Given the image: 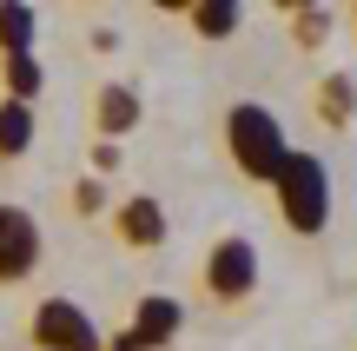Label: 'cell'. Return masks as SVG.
I'll return each mask as SVG.
<instances>
[{"label": "cell", "mask_w": 357, "mask_h": 351, "mask_svg": "<svg viewBox=\"0 0 357 351\" xmlns=\"http://www.w3.org/2000/svg\"><path fill=\"white\" fill-rule=\"evenodd\" d=\"M225 153H231V166H238L245 179H265V186H278L284 159H291V140H284L278 113H265V106L238 100V106L225 113Z\"/></svg>", "instance_id": "obj_1"}, {"label": "cell", "mask_w": 357, "mask_h": 351, "mask_svg": "<svg viewBox=\"0 0 357 351\" xmlns=\"http://www.w3.org/2000/svg\"><path fill=\"white\" fill-rule=\"evenodd\" d=\"M278 219L291 225V232H324V219H331V179H324V166L311 153H291L278 172Z\"/></svg>", "instance_id": "obj_2"}, {"label": "cell", "mask_w": 357, "mask_h": 351, "mask_svg": "<svg viewBox=\"0 0 357 351\" xmlns=\"http://www.w3.org/2000/svg\"><path fill=\"white\" fill-rule=\"evenodd\" d=\"M33 345H40V351H106L100 325H93L73 299H47V305L33 312Z\"/></svg>", "instance_id": "obj_3"}, {"label": "cell", "mask_w": 357, "mask_h": 351, "mask_svg": "<svg viewBox=\"0 0 357 351\" xmlns=\"http://www.w3.org/2000/svg\"><path fill=\"white\" fill-rule=\"evenodd\" d=\"M252 285H258V246L238 232L218 239L212 259H205V292L212 299H252Z\"/></svg>", "instance_id": "obj_4"}, {"label": "cell", "mask_w": 357, "mask_h": 351, "mask_svg": "<svg viewBox=\"0 0 357 351\" xmlns=\"http://www.w3.org/2000/svg\"><path fill=\"white\" fill-rule=\"evenodd\" d=\"M40 219L26 206H0V285H20L26 272L40 265Z\"/></svg>", "instance_id": "obj_5"}, {"label": "cell", "mask_w": 357, "mask_h": 351, "mask_svg": "<svg viewBox=\"0 0 357 351\" xmlns=\"http://www.w3.org/2000/svg\"><path fill=\"white\" fill-rule=\"evenodd\" d=\"M113 225H119V239H126V246H139V252L166 246V206H159L153 193H132L126 206L113 212Z\"/></svg>", "instance_id": "obj_6"}, {"label": "cell", "mask_w": 357, "mask_h": 351, "mask_svg": "<svg viewBox=\"0 0 357 351\" xmlns=\"http://www.w3.org/2000/svg\"><path fill=\"white\" fill-rule=\"evenodd\" d=\"M178 325H185V312H178V299H166V292H153V299H139V312H132V338H139L146 351H159V345H172L178 338Z\"/></svg>", "instance_id": "obj_7"}, {"label": "cell", "mask_w": 357, "mask_h": 351, "mask_svg": "<svg viewBox=\"0 0 357 351\" xmlns=\"http://www.w3.org/2000/svg\"><path fill=\"white\" fill-rule=\"evenodd\" d=\"M185 13H192V33H199V40H231L238 20H245L238 0H192Z\"/></svg>", "instance_id": "obj_8"}, {"label": "cell", "mask_w": 357, "mask_h": 351, "mask_svg": "<svg viewBox=\"0 0 357 351\" xmlns=\"http://www.w3.org/2000/svg\"><path fill=\"white\" fill-rule=\"evenodd\" d=\"M33 33H40V13L20 7V0H0V53H33Z\"/></svg>", "instance_id": "obj_9"}, {"label": "cell", "mask_w": 357, "mask_h": 351, "mask_svg": "<svg viewBox=\"0 0 357 351\" xmlns=\"http://www.w3.org/2000/svg\"><path fill=\"white\" fill-rule=\"evenodd\" d=\"M139 126V93L132 87H106L100 93V133H106V146L119 140V133H132Z\"/></svg>", "instance_id": "obj_10"}, {"label": "cell", "mask_w": 357, "mask_h": 351, "mask_svg": "<svg viewBox=\"0 0 357 351\" xmlns=\"http://www.w3.org/2000/svg\"><path fill=\"white\" fill-rule=\"evenodd\" d=\"M26 146H33V106L0 100V159H20Z\"/></svg>", "instance_id": "obj_11"}, {"label": "cell", "mask_w": 357, "mask_h": 351, "mask_svg": "<svg viewBox=\"0 0 357 351\" xmlns=\"http://www.w3.org/2000/svg\"><path fill=\"white\" fill-rule=\"evenodd\" d=\"M318 113H324V126H351V113H357V87H351L344 73L318 80Z\"/></svg>", "instance_id": "obj_12"}, {"label": "cell", "mask_w": 357, "mask_h": 351, "mask_svg": "<svg viewBox=\"0 0 357 351\" xmlns=\"http://www.w3.org/2000/svg\"><path fill=\"white\" fill-rule=\"evenodd\" d=\"M40 80H47V73H40V60H33V53H13V60H7V100H20V106H33V93H40Z\"/></svg>", "instance_id": "obj_13"}, {"label": "cell", "mask_w": 357, "mask_h": 351, "mask_svg": "<svg viewBox=\"0 0 357 351\" xmlns=\"http://www.w3.org/2000/svg\"><path fill=\"white\" fill-rule=\"evenodd\" d=\"M291 27H298V47H318L324 27H331V13H324V7H298V13H291Z\"/></svg>", "instance_id": "obj_14"}, {"label": "cell", "mask_w": 357, "mask_h": 351, "mask_svg": "<svg viewBox=\"0 0 357 351\" xmlns=\"http://www.w3.org/2000/svg\"><path fill=\"white\" fill-rule=\"evenodd\" d=\"M100 206H106L100 179H79V186H73V212H100Z\"/></svg>", "instance_id": "obj_15"}, {"label": "cell", "mask_w": 357, "mask_h": 351, "mask_svg": "<svg viewBox=\"0 0 357 351\" xmlns=\"http://www.w3.org/2000/svg\"><path fill=\"white\" fill-rule=\"evenodd\" d=\"M106 351H146V345L132 338V331H119V338H106Z\"/></svg>", "instance_id": "obj_16"}, {"label": "cell", "mask_w": 357, "mask_h": 351, "mask_svg": "<svg viewBox=\"0 0 357 351\" xmlns=\"http://www.w3.org/2000/svg\"><path fill=\"white\" fill-rule=\"evenodd\" d=\"M351 20H357V7H351Z\"/></svg>", "instance_id": "obj_17"}]
</instances>
